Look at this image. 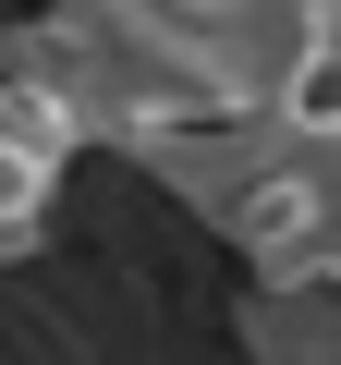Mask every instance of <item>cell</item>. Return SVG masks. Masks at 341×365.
Here are the masks:
<instances>
[{"instance_id":"cell-1","label":"cell","mask_w":341,"mask_h":365,"mask_svg":"<svg viewBox=\"0 0 341 365\" xmlns=\"http://www.w3.org/2000/svg\"><path fill=\"white\" fill-rule=\"evenodd\" d=\"M134 170H158V195H170V207H195L220 244H244V232H256V207L292 182V122H268V110L170 122V134H146V146H134Z\"/></svg>"},{"instance_id":"cell-2","label":"cell","mask_w":341,"mask_h":365,"mask_svg":"<svg viewBox=\"0 0 341 365\" xmlns=\"http://www.w3.org/2000/svg\"><path fill=\"white\" fill-rule=\"evenodd\" d=\"M232 341L244 365H341V280H244Z\"/></svg>"},{"instance_id":"cell-3","label":"cell","mask_w":341,"mask_h":365,"mask_svg":"<svg viewBox=\"0 0 341 365\" xmlns=\"http://www.w3.org/2000/svg\"><path fill=\"white\" fill-rule=\"evenodd\" d=\"M292 170H305V195H317L329 280H341V110H305V122H292Z\"/></svg>"},{"instance_id":"cell-4","label":"cell","mask_w":341,"mask_h":365,"mask_svg":"<svg viewBox=\"0 0 341 365\" xmlns=\"http://www.w3.org/2000/svg\"><path fill=\"white\" fill-rule=\"evenodd\" d=\"M183 13H195V25H208V37H220V25H232V13H244V0H183Z\"/></svg>"},{"instance_id":"cell-5","label":"cell","mask_w":341,"mask_h":365,"mask_svg":"<svg viewBox=\"0 0 341 365\" xmlns=\"http://www.w3.org/2000/svg\"><path fill=\"white\" fill-rule=\"evenodd\" d=\"M25 13H37V0H25Z\"/></svg>"}]
</instances>
